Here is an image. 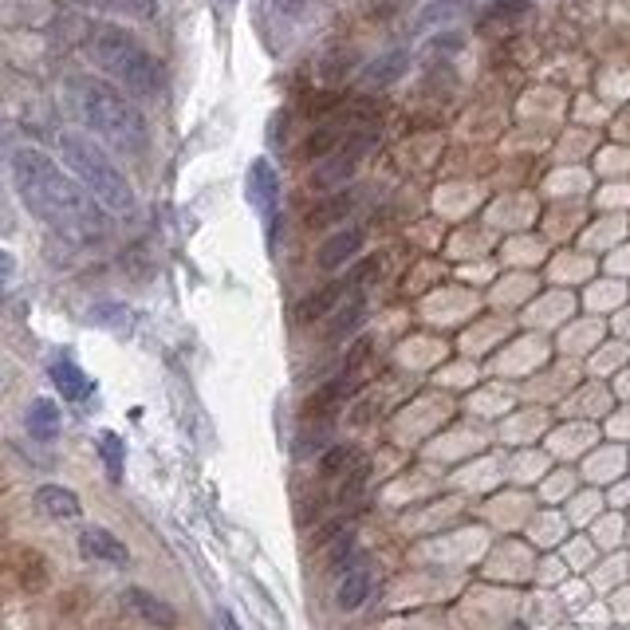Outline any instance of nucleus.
Returning a JSON list of instances; mask_svg holds the SVG:
<instances>
[{
    "mask_svg": "<svg viewBox=\"0 0 630 630\" xmlns=\"http://www.w3.org/2000/svg\"><path fill=\"white\" fill-rule=\"evenodd\" d=\"M12 186L28 205V213L67 241L95 245L107 237V209L44 150L32 146L12 150Z\"/></svg>",
    "mask_w": 630,
    "mask_h": 630,
    "instance_id": "1",
    "label": "nucleus"
},
{
    "mask_svg": "<svg viewBox=\"0 0 630 630\" xmlns=\"http://www.w3.org/2000/svg\"><path fill=\"white\" fill-rule=\"evenodd\" d=\"M67 103L79 115V123L99 142H107L111 150L130 154V158L146 154V146H150L146 119L115 83H107L99 75H71L67 79Z\"/></svg>",
    "mask_w": 630,
    "mask_h": 630,
    "instance_id": "2",
    "label": "nucleus"
},
{
    "mask_svg": "<svg viewBox=\"0 0 630 630\" xmlns=\"http://www.w3.org/2000/svg\"><path fill=\"white\" fill-rule=\"evenodd\" d=\"M60 154L71 170V178L87 189L107 213H119V217H130L134 213V189L126 182V174L115 166V158L87 134L79 130H67L60 134Z\"/></svg>",
    "mask_w": 630,
    "mask_h": 630,
    "instance_id": "3",
    "label": "nucleus"
},
{
    "mask_svg": "<svg viewBox=\"0 0 630 630\" xmlns=\"http://www.w3.org/2000/svg\"><path fill=\"white\" fill-rule=\"evenodd\" d=\"M91 60L99 63L123 91L138 95V99H158L166 87L162 63L119 24H99L91 32Z\"/></svg>",
    "mask_w": 630,
    "mask_h": 630,
    "instance_id": "4",
    "label": "nucleus"
},
{
    "mask_svg": "<svg viewBox=\"0 0 630 630\" xmlns=\"http://www.w3.org/2000/svg\"><path fill=\"white\" fill-rule=\"evenodd\" d=\"M378 142L375 130H351L331 154H323V162H319V170L312 174V186L315 189H335L343 186L347 178H355V170H359V162L371 154V146Z\"/></svg>",
    "mask_w": 630,
    "mask_h": 630,
    "instance_id": "5",
    "label": "nucleus"
},
{
    "mask_svg": "<svg viewBox=\"0 0 630 630\" xmlns=\"http://www.w3.org/2000/svg\"><path fill=\"white\" fill-rule=\"evenodd\" d=\"M378 260H363L347 280H335L331 288H323V292H315V296H308L300 308H296V323H312V319H319V315H331L335 308H339V300H347V296H355L371 276H375Z\"/></svg>",
    "mask_w": 630,
    "mask_h": 630,
    "instance_id": "6",
    "label": "nucleus"
},
{
    "mask_svg": "<svg viewBox=\"0 0 630 630\" xmlns=\"http://www.w3.org/2000/svg\"><path fill=\"white\" fill-rule=\"evenodd\" d=\"M245 189H249V205L272 225V217H276V205H280V178H276V170H272V162L268 158H256L249 166V178H245Z\"/></svg>",
    "mask_w": 630,
    "mask_h": 630,
    "instance_id": "7",
    "label": "nucleus"
},
{
    "mask_svg": "<svg viewBox=\"0 0 630 630\" xmlns=\"http://www.w3.org/2000/svg\"><path fill=\"white\" fill-rule=\"evenodd\" d=\"M79 552H83L87 560H99V564H111V567L130 564L126 544L115 532H107V528H83V532H79Z\"/></svg>",
    "mask_w": 630,
    "mask_h": 630,
    "instance_id": "8",
    "label": "nucleus"
},
{
    "mask_svg": "<svg viewBox=\"0 0 630 630\" xmlns=\"http://www.w3.org/2000/svg\"><path fill=\"white\" fill-rule=\"evenodd\" d=\"M126 607L138 615V619H146L150 627H174L178 623V615H174V607L170 603H162L158 595H150V591H142V587H126Z\"/></svg>",
    "mask_w": 630,
    "mask_h": 630,
    "instance_id": "9",
    "label": "nucleus"
},
{
    "mask_svg": "<svg viewBox=\"0 0 630 630\" xmlns=\"http://www.w3.org/2000/svg\"><path fill=\"white\" fill-rule=\"evenodd\" d=\"M24 426L36 441L60 438V406L52 398H32V406L24 410Z\"/></svg>",
    "mask_w": 630,
    "mask_h": 630,
    "instance_id": "10",
    "label": "nucleus"
},
{
    "mask_svg": "<svg viewBox=\"0 0 630 630\" xmlns=\"http://www.w3.org/2000/svg\"><path fill=\"white\" fill-rule=\"evenodd\" d=\"M48 378H52V386L60 390V398H67V402H83L91 394V378L83 375V367H75L71 359H56L48 367Z\"/></svg>",
    "mask_w": 630,
    "mask_h": 630,
    "instance_id": "11",
    "label": "nucleus"
},
{
    "mask_svg": "<svg viewBox=\"0 0 630 630\" xmlns=\"http://www.w3.org/2000/svg\"><path fill=\"white\" fill-rule=\"evenodd\" d=\"M359 249H363V229H343V233H335L331 241H323V249H319V268L335 272V268H343Z\"/></svg>",
    "mask_w": 630,
    "mask_h": 630,
    "instance_id": "12",
    "label": "nucleus"
},
{
    "mask_svg": "<svg viewBox=\"0 0 630 630\" xmlns=\"http://www.w3.org/2000/svg\"><path fill=\"white\" fill-rule=\"evenodd\" d=\"M367 595H371V571H367V567H351V571L339 575L335 603H339L343 611H359V607L367 603Z\"/></svg>",
    "mask_w": 630,
    "mask_h": 630,
    "instance_id": "13",
    "label": "nucleus"
},
{
    "mask_svg": "<svg viewBox=\"0 0 630 630\" xmlns=\"http://www.w3.org/2000/svg\"><path fill=\"white\" fill-rule=\"evenodd\" d=\"M406 67H410V52L394 48V52H386V56H378V60L367 63L363 83H367V87H386V83L402 79V75H406Z\"/></svg>",
    "mask_w": 630,
    "mask_h": 630,
    "instance_id": "14",
    "label": "nucleus"
},
{
    "mask_svg": "<svg viewBox=\"0 0 630 630\" xmlns=\"http://www.w3.org/2000/svg\"><path fill=\"white\" fill-rule=\"evenodd\" d=\"M36 508L56 516V520H71V516H79V497L63 485H40L36 489Z\"/></svg>",
    "mask_w": 630,
    "mask_h": 630,
    "instance_id": "15",
    "label": "nucleus"
},
{
    "mask_svg": "<svg viewBox=\"0 0 630 630\" xmlns=\"http://www.w3.org/2000/svg\"><path fill=\"white\" fill-rule=\"evenodd\" d=\"M363 319H367V296H363V292H355V296H347V300H343V308H339V312L331 315L327 339H343V335H351Z\"/></svg>",
    "mask_w": 630,
    "mask_h": 630,
    "instance_id": "16",
    "label": "nucleus"
},
{
    "mask_svg": "<svg viewBox=\"0 0 630 630\" xmlns=\"http://www.w3.org/2000/svg\"><path fill=\"white\" fill-rule=\"evenodd\" d=\"M327 438H331V418H304L292 449H296V457H312L327 445Z\"/></svg>",
    "mask_w": 630,
    "mask_h": 630,
    "instance_id": "17",
    "label": "nucleus"
},
{
    "mask_svg": "<svg viewBox=\"0 0 630 630\" xmlns=\"http://www.w3.org/2000/svg\"><path fill=\"white\" fill-rule=\"evenodd\" d=\"M351 205H355V189H343V193H335L331 201H323L319 209L312 213V225H335V221H343L347 213H351Z\"/></svg>",
    "mask_w": 630,
    "mask_h": 630,
    "instance_id": "18",
    "label": "nucleus"
},
{
    "mask_svg": "<svg viewBox=\"0 0 630 630\" xmlns=\"http://www.w3.org/2000/svg\"><path fill=\"white\" fill-rule=\"evenodd\" d=\"M461 8H465V0H434V4H426V8H422V16H418V28L445 24V20H453Z\"/></svg>",
    "mask_w": 630,
    "mask_h": 630,
    "instance_id": "19",
    "label": "nucleus"
},
{
    "mask_svg": "<svg viewBox=\"0 0 630 630\" xmlns=\"http://www.w3.org/2000/svg\"><path fill=\"white\" fill-rule=\"evenodd\" d=\"M351 465H355V449H351V445H331V449L323 453V461H319L323 477H339V473L351 469Z\"/></svg>",
    "mask_w": 630,
    "mask_h": 630,
    "instance_id": "20",
    "label": "nucleus"
},
{
    "mask_svg": "<svg viewBox=\"0 0 630 630\" xmlns=\"http://www.w3.org/2000/svg\"><path fill=\"white\" fill-rule=\"evenodd\" d=\"M99 453H103V461H107V473L119 481V477H123V438H119V434H103V438H99Z\"/></svg>",
    "mask_w": 630,
    "mask_h": 630,
    "instance_id": "21",
    "label": "nucleus"
},
{
    "mask_svg": "<svg viewBox=\"0 0 630 630\" xmlns=\"http://www.w3.org/2000/svg\"><path fill=\"white\" fill-rule=\"evenodd\" d=\"M351 567H355V536L347 532V536L331 548V571H339V575H343V571H351Z\"/></svg>",
    "mask_w": 630,
    "mask_h": 630,
    "instance_id": "22",
    "label": "nucleus"
},
{
    "mask_svg": "<svg viewBox=\"0 0 630 630\" xmlns=\"http://www.w3.org/2000/svg\"><path fill=\"white\" fill-rule=\"evenodd\" d=\"M528 12V0H497L489 20H508V16H524Z\"/></svg>",
    "mask_w": 630,
    "mask_h": 630,
    "instance_id": "23",
    "label": "nucleus"
},
{
    "mask_svg": "<svg viewBox=\"0 0 630 630\" xmlns=\"http://www.w3.org/2000/svg\"><path fill=\"white\" fill-rule=\"evenodd\" d=\"M87 8H130V12H146L150 0H83Z\"/></svg>",
    "mask_w": 630,
    "mask_h": 630,
    "instance_id": "24",
    "label": "nucleus"
},
{
    "mask_svg": "<svg viewBox=\"0 0 630 630\" xmlns=\"http://www.w3.org/2000/svg\"><path fill=\"white\" fill-rule=\"evenodd\" d=\"M12 276H16V256L0 249V300H4V292H8V284H12Z\"/></svg>",
    "mask_w": 630,
    "mask_h": 630,
    "instance_id": "25",
    "label": "nucleus"
},
{
    "mask_svg": "<svg viewBox=\"0 0 630 630\" xmlns=\"http://www.w3.org/2000/svg\"><path fill=\"white\" fill-rule=\"evenodd\" d=\"M272 4H276V8L284 12V16H300L304 8H312L315 0H272Z\"/></svg>",
    "mask_w": 630,
    "mask_h": 630,
    "instance_id": "26",
    "label": "nucleus"
},
{
    "mask_svg": "<svg viewBox=\"0 0 630 630\" xmlns=\"http://www.w3.org/2000/svg\"><path fill=\"white\" fill-rule=\"evenodd\" d=\"M217 623H221V630H241V623H237L229 611H217Z\"/></svg>",
    "mask_w": 630,
    "mask_h": 630,
    "instance_id": "27",
    "label": "nucleus"
},
{
    "mask_svg": "<svg viewBox=\"0 0 630 630\" xmlns=\"http://www.w3.org/2000/svg\"><path fill=\"white\" fill-rule=\"evenodd\" d=\"M4 142H8V134H4V126H0V146H4Z\"/></svg>",
    "mask_w": 630,
    "mask_h": 630,
    "instance_id": "28",
    "label": "nucleus"
},
{
    "mask_svg": "<svg viewBox=\"0 0 630 630\" xmlns=\"http://www.w3.org/2000/svg\"><path fill=\"white\" fill-rule=\"evenodd\" d=\"M229 4H233V0H229Z\"/></svg>",
    "mask_w": 630,
    "mask_h": 630,
    "instance_id": "29",
    "label": "nucleus"
}]
</instances>
